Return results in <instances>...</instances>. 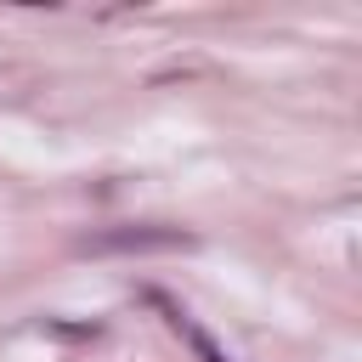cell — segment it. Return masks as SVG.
I'll return each instance as SVG.
<instances>
[{
    "mask_svg": "<svg viewBox=\"0 0 362 362\" xmlns=\"http://www.w3.org/2000/svg\"><path fill=\"white\" fill-rule=\"evenodd\" d=\"M192 238L187 232H170V226H136V232H102L96 249H187Z\"/></svg>",
    "mask_w": 362,
    "mask_h": 362,
    "instance_id": "6da1fadb",
    "label": "cell"
}]
</instances>
